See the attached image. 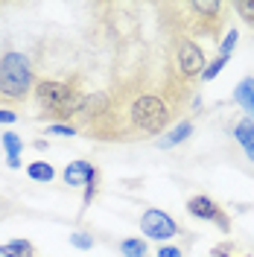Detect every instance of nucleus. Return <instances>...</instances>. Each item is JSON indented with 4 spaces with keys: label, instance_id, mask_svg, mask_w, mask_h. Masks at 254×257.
Segmentation results:
<instances>
[{
    "label": "nucleus",
    "instance_id": "obj_19",
    "mask_svg": "<svg viewBox=\"0 0 254 257\" xmlns=\"http://www.w3.org/2000/svg\"><path fill=\"white\" fill-rule=\"evenodd\" d=\"M70 245H73V248H82V251H88V248H94V237H91L88 231H73V234H70Z\"/></svg>",
    "mask_w": 254,
    "mask_h": 257
},
{
    "label": "nucleus",
    "instance_id": "obj_14",
    "mask_svg": "<svg viewBox=\"0 0 254 257\" xmlns=\"http://www.w3.org/2000/svg\"><path fill=\"white\" fill-rule=\"evenodd\" d=\"M27 176L32 178V181H53L56 178V170H53V164H47V161H32L30 167H27Z\"/></svg>",
    "mask_w": 254,
    "mask_h": 257
},
{
    "label": "nucleus",
    "instance_id": "obj_16",
    "mask_svg": "<svg viewBox=\"0 0 254 257\" xmlns=\"http://www.w3.org/2000/svg\"><path fill=\"white\" fill-rule=\"evenodd\" d=\"M228 64V56H216L213 62L205 67V73H202V82H210V79H216L219 73H222V67Z\"/></svg>",
    "mask_w": 254,
    "mask_h": 257
},
{
    "label": "nucleus",
    "instance_id": "obj_6",
    "mask_svg": "<svg viewBox=\"0 0 254 257\" xmlns=\"http://www.w3.org/2000/svg\"><path fill=\"white\" fill-rule=\"evenodd\" d=\"M141 231H143V237L158 240L161 245H164L167 240H173V237H178V234H181V225L175 222L170 213H164V210L146 208L141 213Z\"/></svg>",
    "mask_w": 254,
    "mask_h": 257
},
{
    "label": "nucleus",
    "instance_id": "obj_18",
    "mask_svg": "<svg viewBox=\"0 0 254 257\" xmlns=\"http://www.w3.org/2000/svg\"><path fill=\"white\" fill-rule=\"evenodd\" d=\"M237 41H239V32L237 30H228L222 38V44H219V56H228L231 59V53L237 50Z\"/></svg>",
    "mask_w": 254,
    "mask_h": 257
},
{
    "label": "nucleus",
    "instance_id": "obj_7",
    "mask_svg": "<svg viewBox=\"0 0 254 257\" xmlns=\"http://www.w3.org/2000/svg\"><path fill=\"white\" fill-rule=\"evenodd\" d=\"M187 213H190L193 219H202V222H210L216 225L219 231H231V216H228V210L216 202V199H210V196H190L187 199Z\"/></svg>",
    "mask_w": 254,
    "mask_h": 257
},
{
    "label": "nucleus",
    "instance_id": "obj_22",
    "mask_svg": "<svg viewBox=\"0 0 254 257\" xmlns=\"http://www.w3.org/2000/svg\"><path fill=\"white\" fill-rule=\"evenodd\" d=\"M0 123L3 126H12V123H18V114L9 111V108H0Z\"/></svg>",
    "mask_w": 254,
    "mask_h": 257
},
{
    "label": "nucleus",
    "instance_id": "obj_10",
    "mask_svg": "<svg viewBox=\"0 0 254 257\" xmlns=\"http://www.w3.org/2000/svg\"><path fill=\"white\" fill-rule=\"evenodd\" d=\"M0 144H3V149H6V167L18 170V167H21V152H24V141L18 138L15 132H3V135H0Z\"/></svg>",
    "mask_w": 254,
    "mask_h": 257
},
{
    "label": "nucleus",
    "instance_id": "obj_17",
    "mask_svg": "<svg viewBox=\"0 0 254 257\" xmlns=\"http://www.w3.org/2000/svg\"><path fill=\"white\" fill-rule=\"evenodd\" d=\"M210 257H251V254H242L234 242H222V245H213L210 248Z\"/></svg>",
    "mask_w": 254,
    "mask_h": 257
},
{
    "label": "nucleus",
    "instance_id": "obj_8",
    "mask_svg": "<svg viewBox=\"0 0 254 257\" xmlns=\"http://www.w3.org/2000/svg\"><path fill=\"white\" fill-rule=\"evenodd\" d=\"M96 176H102V173H99V167H96V164H91V161H70V164L64 167V173H62L64 184H70V187L88 184V181H91V178H96Z\"/></svg>",
    "mask_w": 254,
    "mask_h": 257
},
{
    "label": "nucleus",
    "instance_id": "obj_4",
    "mask_svg": "<svg viewBox=\"0 0 254 257\" xmlns=\"http://www.w3.org/2000/svg\"><path fill=\"white\" fill-rule=\"evenodd\" d=\"M164 56L173 67V73L181 82H187L190 88H199L202 82V73L207 67L205 50L199 47L193 38H184V35H173L167 38V47H164Z\"/></svg>",
    "mask_w": 254,
    "mask_h": 257
},
{
    "label": "nucleus",
    "instance_id": "obj_9",
    "mask_svg": "<svg viewBox=\"0 0 254 257\" xmlns=\"http://www.w3.org/2000/svg\"><path fill=\"white\" fill-rule=\"evenodd\" d=\"M234 102L245 111L248 120H254V76L239 79V85L234 88Z\"/></svg>",
    "mask_w": 254,
    "mask_h": 257
},
{
    "label": "nucleus",
    "instance_id": "obj_11",
    "mask_svg": "<svg viewBox=\"0 0 254 257\" xmlns=\"http://www.w3.org/2000/svg\"><path fill=\"white\" fill-rule=\"evenodd\" d=\"M190 135H193V120H181V123H178L175 128L164 132V138L158 141V146H161V149H173V146L184 144Z\"/></svg>",
    "mask_w": 254,
    "mask_h": 257
},
{
    "label": "nucleus",
    "instance_id": "obj_2",
    "mask_svg": "<svg viewBox=\"0 0 254 257\" xmlns=\"http://www.w3.org/2000/svg\"><path fill=\"white\" fill-rule=\"evenodd\" d=\"M32 96L41 108V117L56 120V123H76V117L88 102V91L79 73H70L64 79H56V76L35 79Z\"/></svg>",
    "mask_w": 254,
    "mask_h": 257
},
{
    "label": "nucleus",
    "instance_id": "obj_21",
    "mask_svg": "<svg viewBox=\"0 0 254 257\" xmlns=\"http://www.w3.org/2000/svg\"><path fill=\"white\" fill-rule=\"evenodd\" d=\"M155 257H184V251H181L178 245H158Z\"/></svg>",
    "mask_w": 254,
    "mask_h": 257
},
{
    "label": "nucleus",
    "instance_id": "obj_1",
    "mask_svg": "<svg viewBox=\"0 0 254 257\" xmlns=\"http://www.w3.org/2000/svg\"><path fill=\"white\" fill-rule=\"evenodd\" d=\"M158 24L167 38L184 35V38H210L216 41L231 18V3L225 0H178V3H155Z\"/></svg>",
    "mask_w": 254,
    "mask_h": 257
},
{
    "label": "nucleus",
    "instance_id": "obj_5",
    "mask_svg": "<svg viewBox=\"0 0 254 257\" xmlns=\"http://www.w3.org/2000/svg\"><path fill=\"white\" fill-rule=\"evenodd\" d=\"M231 144H234V164L242 173L254 176V120L239 117L231 126Z\"/></svg>",
    "mask_w": 254,
    "mask_h": 257
},
{
    "label": "nucleus",
    "instance_id": "obj_20",
    "mask_svg": "<svg viewBox=\"0 0 254 257\" xmlns=\"http://www.w3.org/2000/svg\"><path fill=\"white\" fill-rule=\"evenodd\" d=\"M79 128L73 126V123H50L47 126V135H67V138H73Z\"/></svg>",
    "mask_w": 254,
    "mask_h": 257
},
{
    "label": "nucleus",
    "instance_id": "obj_13",
    "mask_svg": "<svg viewBox=\"0 0 254 257\" xmlns=\"http://www.w3.org/2000/svg\"><path fill=\"white\" fill-rule=\"evenodd\" d=\"M120 254L123 257H146L149 254L146 240L143 237H126V240H120Z\"/></svg>",
    "mask_w": 254,
    "mask_h": 257
},
{
    "label": "nucleus",
    "instance_id": "obj_3",
    "mask_svg": "<svg viewBox=\"0 0 254 257\" xmlns=\"http://www.w3.org/2000/svg\"><path fill=\"white\" fill-rule=\"evenodd\" d=\"M35 88V67L30 56L21 50H3L0 53V108L15 111L27 105Z\"/></svg>",
    "mask_w": 254,
    "mask_h": 257
},
{
    "label": "nucleus",
    "instance_id": "obj_12",
    "mask_svg": "<svg viewBox=\"0 0 254 257\" xmlns=\"http://www.w3.org/2000/svg\"><path fill=\"white\" fill-rule=\"evenodd\" d=\"M35 245L30 240H9L0 245V257H35Z\"/></svg>",
    "mask_w": 254,
    "mask_h": 257
},
{
    "label": "nucleus",
    "instance_id": "obj_15",
    "mask_svg": "<svg viewBox=\"0 0 254 257\" xmlns=\"http://www.w3.org/2000/svg\"><path fill=\"white\" fill-rule=\"evenodd\" d=\"M231 9L239 15V21H242L245 27L254 30V0H237V3H231Z\"/></svg>",
    "mask_w": 254,
    "mask_h": 257
}]
</instances>
